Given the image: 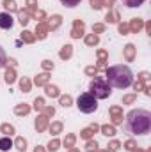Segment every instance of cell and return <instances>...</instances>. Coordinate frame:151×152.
Here are the masks:
<instances>
[{"label":"cell","mask_w":151,"mask_h":152,"mask_svg":"<svg viewBox=\"0 0 151 152\" xmlns=\"http://www.w3.org/2000/svg\"><path fill=\"white\" fill-rule=\"evenodd\" d=\"M96 152H109V151H107V149H98Z\"/></svg>","instance_id":"6125c7cd"},{"label":"cell","mask_w":151,"mask_h":152,"mask_svg":"<svg viewBox=\"0 0 151 152\" xmlns=\"http://www.w3.org/2000/svg\"><path fill=\"white\" fill-rule=\"evenodd\" d=\"M73 57V44H64L59 51V58L61 60H70Z\"/></svg>","instance_id":"2e32d148"},{"label":"cell","mask_w":151,"mask_h":152,"mask_svg":"<svg viewBox=\"0 0 151 152\" xmlns=\"http://www.w3.org/2000/svg\"><path fill=\"white\" fill-rule=\"evenodd\" d=\"M105 80L114 88H128L133 83V73L128 66L117 64L105 69Z\"/></svg>","instance_id":"7a4b0ae2"},{"label":"cell","mask_w":151,"mask_h":152,"mask_svg":"<svg viewBox=\"0 0 151 152\" xmlns=\"http://www.w3.org/2000/svg\"><path fill=\"white\" fill-rule=\"evenodd\" d=\"M93 136H94V131H93L89 126H87V127H84V129L80 131V138H82V140H91Z\"/></svg>","instance_id":"e575fe53"},{"label":"cell","mask_w":151,"mask_h":152,"mask_svg":"<svg viewBox=\"0 0 151 152\" xmlns=\"http://www.w3.org/2000/svg\"><path fill=\"white\" fill-rule=\"evenodd\" d=\"M80 2H82V0H61V4H62L64 7H76Z\"/></svg>","instance_id":"c3c4849f"},{"label":"cell","mask_w":151,"mask_h":152,"mask_svg":"<svg viewBox=\"0 0 151 152\" xmlns=\"http://www.w3.org/2000/svg\"><path fill=\"white\" fill-rule=\"evenodd\" d=\"M30 110H32L30 104H27V103H20V104L14 106V115H18V117H25V115L30 113Z\"/></svg>","instance_id":"ac0fdd59"},{"label":"cell","mask_w":151,"mask_h":152,"mask_svg":"<svg viewBox=\"0 0 151 152\" xmlns=\"http://www.w3.org/2000/svg\"><path fill=\"white\" fill-rule=\"evenodd\" d=\"M123 147H124L128 152H132V151H135V149H137V142L130 138V140H126V142H124V145H123Z\"/></svg>","instance_id":"ee69618b"},{"label":"cell","mask_w":151,"mask_h":152,"mask_svg":"<svg viewBox=\"0 0 151 152\" xmlns=\"http://www.w3.org/2000/svg\"><path fill=\"white\" fill-rule=\"evenodd\" d=\"M135 101H137V94H126V96H123V97H121V103H123V106L133 104Z\"/></svg>","instance_id":"836d02e7"},{"label":"cell","mask_w":151,"mask_h":152,"mask_svg":"<svg viewBox=\"0 0 151 152\" xmlns=\"http://www.w3.org/2000/svg\"><path fill=\"white\" fill-rule=\"evenodd\" d=\"M44 106H46V104H44V99H43V97H36V99H34V103H32V108H34L36 112H39V113L43 112V108H44Z\"/></svg>","instance_id":"8d00e7d4"},{"label":"cell","mask_w":151,"mask_h":152,"mask_svg":"<svg viewBox=\"0 0 151 152\" xmlns=\"http://www.w3.org/2000/svg\"><path fill=\"white\" fill-rule=\"evenodd\" d=\"M109 115H110V124L112 126H121L123 124V118H124V115H123V106H119V104H114L109 108Z\"/></svg>","instance_id":"5b68a950"},{"label":"cell","mask_w":151,"mask_h":152,"mask_svg":"<svg viewBox=\"0 0 151 152\" xmlns=\"http://www.w3.org/2000/svg\"><path fill=\"white\" fill-rule=\"evenodd\" d=\"M70 36H71V39H80L85 36V23H84V20H80V18L73 20V27H71Z\"/></svg>","instance_id":"8992f818"},{"label":"cell","mask_w":151,"mask_h":152,"mask_svg":"<svg viewBox=\"0 0 151 152\" xmlns=\"http://www.w3.org/2000/svg\"><path fill=\"white\" fill-rule=\"evenodd\" d=\"M41 113L44 115V117H48V118H50V117H53V115H55V108H53V106H44Z\"/></svg>","instance_id":"7dc6e473"},{"label":"cell","mask_w":151,"mask_h":152,"mask_svg":"<svg viewBox=\"0 0 151 152\" xmlns=\"http://www.w3.org/2000/svg\"><path fill=\"white\" fill-rule=\"evenodd\" d=\"M2 7H4V9H5V12H9V14H13V12H18V11H20V7H18L16 0H2Z\"/></svg>","instance_id":"ffe728a7"},{"label":"cell","mask_w":151,"mask_h":152,"mask_svg":"<svg viewBox=\"0 0 151 152\" xmlns=\"http://www.w3.org/2000/svg\"><path fill=\"white\" fill-rule=\"evenodd\" d=\"M48 124H50V118H48V117H44L43 113H39L38 118L34 120V127H36V131H38V133H44V131L48 129Z\"/></svg>","instance_id":"8fae6325"},{"label":"cell","mask_w":151,"mask_h":152,"mask_svg":"<svg viewBox=\"0 0 151 152\" xmlns=\"http://www.w3.org/2000/svg\"><path fill=\"white\" fill-rule=\"evenodd\" d=\"M107 147H109V149H107L109 152H117L119 149H121V147H123V143H121L119 140H110Z\"/></svg>","instance_id":"74e56055"},{"label":"cell","mask_w":151,"mask_h":152,"mask_svg":"<svg viewBox=\"0 0 151 152\" xmlns=\"http://www.w3.org/2000/svg\"><path fill=\"white\" fill-rule=\"evenodd\" d=\"M144 94H146L148 97L151 96V85H146V87H144Z\"/></svg>","instance_id":"680465c9"},{"label":"cell","mask_w":151,"mask_h":152,"mask_svg":"<svg viewBox=\"0 0 151 152\" xmlns=\"http://www.w3.org/2000/svg\"><path fill=\"white\" fill-rule=\"evenodd\" d=\"M124 120H126V129L132 134H148L151 131V113L148 110L142 108L130 110Z\"/></svg>","instance_id":"6da1fadb"},{"label":"cell","mask_w":151,"mask_h":152,"mask_svg":"<svg viewBox=\"0 0 151 152\" xmlns=\"http://www.w3.org/2000/svg\"><path fill=\"white\" fill-rule=\"evenodd\" d=\"M46 12L43 11V9H38L36 12H34V16H32V20H38V23H41V21H46Z\"/></svg>","instance_id":"60d3db41"},{"label":"cell","mask_w":151,"mask_h":152,"mask_svg":"<svg viewBox=\"0 0 151 152\" xmlns=\"http://www.w3.org/2000/svg\"><path fill=\"white\" fill-rule=\"evenodd\" d=\"M89 127H91V129H93V131H94V133H98V131H100V126H98V124H96V122H93V124H91V126H89Z\"/></svg>","instance_id":"6f0895ef"},{"label":"cell","mask_w":151,"mask_h":152,"mask_svg":"<svg viewBox=\"0 0 151 152\" xmlns=\"http://www.w3.org/2000/svg\"><path fill=\"white\" fill-rule=\"evenodd\" d=\"M89 5L94 11H101L103 9V0H89Z\"/></svg>","instance_id":"7bdbcfd3"},{"label":"cell","mask_w":151,"mask_h":152,"mask_svg":"<svg viewBox=\"0 0 151 152\" xmlns=\"http://www.w3.org/2000/svg\"><path fill=\"white\" fill-rule=\"evenodd\" d=\"M13 149V140H11V136H2L0 138V151L2 152H7Z\"/></svg>","instance_id":"f546056e"},{"label":"cell","mask_w":151,"mask_h":152,"mask_svg":"<svg viewBox=\"0 0 151 152\" xmlns=\"http://www.w3.org/2000/svg\"><path fill=\"white\" fill-rule=\"evenodd\" d=\"M117 32H119L121 36H128V34H130L128 23H124V21H119V23H117Z\"/></svg>","instance_id":"ab89813d"},{"label":"cell","mask_w":151,"mask_h":152,"mask_svg":"<svg viewBox=\"0 0 151 152\" xmlns=\"http://www.w3.org/2000/svg\"><path fill=\"white\" fill-rule=\"evenodd\" d=\"M0 133H2L4 136H13V134L16 133V129H14V126H13V124L4 122V124L0 126Z\"/></svg>","instance_id":"f1b7e54d"},{"label":"cell","mask_w":151,"mask_h":152,"mask_svg":"<svg viewBox=\"0 0 151 152\" xmlns=\"http://www.w3.org/2000/svg\"><path fill=\"white\" fill-rule=\"evenodd\" d=\"M59 149H61V140H59V138L50 140L48 145H46V152H57Z\"/></svg>","instance_id":"1f68e13d"},{"label":"cell","mask_w":151,"mask_h":152,"mask_svg":"<svg viewBox=\"0 0 151 152\" xmlns=\"http://www.w3.org/2000/svg\"><path fill=\"white\" fill-rule=\"evenodd\" d=\"M150 78H151V75L148 73V71H141V73L137 75V80H141V81H144V83L150 81Z\"/></svg>","instance_id":"681fc988"},{"label":"cell","mask_w":151,"mask_h":152,"mask_svg":"<svg viewBox=\"0 0 151 152\" xmlns=\"http://www.w3.org/2000/svg\"><path fill=\"white\" fill-rule=\"evenodd\" d=\"M62 129H64V124H62L61 120H53V122L48 124V131H50L52 136H59V134L62 133Z\"/></svg>","instance_id":"5bb4252c"},{"label":"cell","mask_w":151,"mask_h":152,"mask_svg":"<svg viewBox=\"0 0 151 152\" xmlns=\"http://www.w3.org/2000/svg\"><path fill=\"white\" fill-rule=\"evenodd\" d=\"M5 60H7L5 51H4V48L0 46V69H2V67H5Z\"/></svg>","instance_id":"816d5d0a"},{"label":"cell","mask_w":151,"mask_h":152,"mask_svg":"<svg viewBox=\"0 0 151 152\" xmlns=\"http://www.w3.org/2000/svg\"><path fill=\"white\" fill-rule=\"evenodd\" d=\"M18 85H20V90H21V92H25V94H29V92L32 90V80H30V78H27V76L20 78V80H18Z\"/></svg>","instance_id":"d6986e66"},{"label":"cell","mask_w":151,"mask_h":152,"mask_svg":"<svg viewBox=\"0 0 151 152\" xmlns=\"http://www.w3.org/2000/svg\"><path fill=\"white\" fill-rule=\"evenodd\" d=\"M144 2H146V0H123V4H124L126 7H141Z\"/></svg>","instance_id":"b9f144b4"},{"label":"cell","mask_w":151,"mask_h":152,"mask_svg":"<svg viewBox=\"0 0 151 152\" xmlns=\"http://www.w3.org/2000/svg\"><path fill=\"white\" fill-rule=\"evenodd\" d=\"M132 85H133V90H137V92H141V90H144V87H146V83H144V81H141V80H137V81H133Z\"/></svg>","instance_id":"f907efd6"},{"label":"cell","mask_w":151,"mask_h":152,"mask_svg":"<svg viewBox=\"0 0 151 152\" xmlns=\"http://www.w3.org/2000/svg\"><path fill=\"white\" fill-rule=\"evenodd\" d=\"M114 2H115V0H103V7L112 9V7H114Z\"/></svg>","instance_id":"db71d44e"},{"label":"cell","mask_w":151,"mask_h":152,"mask_svg":"<svg viewBox=\"0 0 151 152\" xmlns=\"http://www.w3.org/2000/svg\"><path fill=\"white\" fill-rule=\"evenodd\" d=\"M132 152H146V151H144V149H141V147H137L135 151H132Z\"/></svg>","instance_id":"94428289"},{"label":"cell","mask_w":151,"mask_h":152,"mask_svg":"<svg viewBox=\"0 0 151 152\" xmlns=\"http://www.w3.org/2000/svg\"><path fill=\"white\" fill-rule=\"evenodd\" d=\"M135 57H137V48H135V44H132V42L124 44V48H123V58H124L126 62H133Z\"/></svg>","instance_id":"ba28073f"},{"label":"cell","mask_w":151,"mask_h":152,"mask_svg":"<svg viewBox=\"0 0 151 152\" xmlns=\"http://www.w3.org/2000/svg\"><path fill=\"white\" fill-rule=\"evenodd\" d=\"M100 131H101V134L103 136H115V126H112V124H103V126H100Z\"/></svg>","instance_id":"4316f807"},{"label":"cell","mask_w":151,"mask_h":152,"mask_svg":"<svg viewBox=\"0 0 151 152\" xmlns=\"http://www.w3.org/2000/svg\"><path fill=\"white\" fill-rule=\"evenodd\" d=\"M59 104H61L62 108H70V106L73 104V97H71L70 94H61V96H59Z\"/></svg>","instance_id":"4dcf8cb0"},{"label":"cell","mask_w":151,"mask_h":152,"mask_svg":"<svg viewBox=\"0 0 151 152\" xmlns=\"http://www.w3.org/2000/svg\"><path fill=\"white\" fill-rule=\"evenodd\" d=\"M84 42H85V46H98L100 36L98 34H87V36H84Z\"/></svg>","instance_id":"83f0119b"},{"label":"cell","mask_w":151,"mask_h":152,"mask_svg":"<svg viewBox=\"0 0 151 152\" xmlns=\"http://www.w3.org/2000/svg\"><path fill=\"white\" fill-rule=\"evenodd\" d=\"M46 25H48L50 32H55V30L61 28V25H62V16H61V14H52L50 18H46Z\"/></svg>","instance_id":"30bf717a"},{"label":"cell","mask_w":151,"mask_h":152,"mask_svg":"<svg viewBox=\"0 0 151 152\" xmlns=\"http://www.w3.org/2000/svg\"><path fill=\"white\" fill-rule=\"evenodd\" d=\"M30 20H32V16L29 14L27 9H20V11H18V23H20L21 27H27V25L30 23Z\"/></svg>","instance_id":"9a60e30c"},{"label":"cell","mask_w":151,"mask_h":152,"mask_svg":"<svg viewBox=\"0 0 151 152\" xmlns=\"http://www.w3.org/2000/svg\"><path fill=\"white\" fill-rule=\"evenodd\" d=\"M25 5H27L25 9L29 11V14H30V16H34V12L39 9V7H38V0H25Z\"/></svg>","instance_id":"d6a6232c"},{"label":"cell","mask_w":151,"mask_h":152,"mask_svg":"<svg viewBox=\"0 0 151 152\" xmlns=\"http://www.w3.org/2000/svg\"><path fill=\"white\" fill-rule=\"evenodd\" d=\"M20 41L25 42V44H34L38 39H36V36H34V32H30V30H23V32L20 34Z\"/></svg>","instance_id":"44dd1931"},{"label":"cell","mask_w":151,"mask_h":152,"mask_svg":"<svg viewBox=\"0 0 151 152\" xmlns=\"http://www.w3.org/2000/svg\"><path fill=\"white\" fill-rule=\"evenodd\" d=\"M76 108L82 113H94L98 110V99L91 94V92H84L78 96L76 99Z\"/></svg>","instance_id":"277c9868"},{"label":"cell","mask_w":151,"mask_h":152,"mask_svg":"<svg viewBox=\"0 0 151 152\" xmlns=\"http://www.w3.org/2000/svg\"><path fill=\"white\" fill-rule=\"evenodd\" d=\"M98 151V142L96 140H85V152H96Z\"/></svg>","instance_id":"d590c367"},{"label":"cell","mask_w":151,"mask_h":152,"mask_svg":"<svg viewBox=\"0 0 151 152\" xmlns=\"http://www.w3.org/2000/svg\"><path fill=\"white\" fill-rule=\"evenodd\" d=\"M13 147L18 152H25L27 151V140H25L23 136H16L14 142H13Z\"/></svg>","instance_id":"cb8c5ba5"},{"label":"cell","mask_w":151,"mask_h":152,"mask_svg":"<svg viewBox=\"0 0 151 152\" xmlns=\"http://www.w3.org/2000/svg\"><path fill=\"white\" fill-rule=\"evenodd\" d=\"M50 78H52L50 73H44V71H43V73H39V75L34 78V81H32V83H34V85H38V87H44V85H48V83H50Z\"/></svg>","instance_id":"e0dca14e"},{"label":"cell","mask_w":151,"mask_h":152,"mask_svg":"<svg viewBox=\"0 0 151 152\" xmlns=\"http://www.w3.org/2000/svg\"><path fill=\"white\" fill-rule=\"evenodd\" d=\"M144 30L151 36V21H146V23H144Z\"/></svg>","instance_id":"11a10c76"},{"label":"cell","mask_w":151,"mask_h":152,"mask_svg":"<svg viewBox=\"0 0 151 152\" xmlns=\"http://www.w3.org/2000/svg\"><path fill=\"white\" fill-rule=\"evenodd\" d=\"M68 152H80L76 147H71V149H68Z\"/></svg>","instance_id":"91938a15"},{"label":"cell","mask_w":151,"mask_h":152,"mask_svg":"<svg viewBox=\"0 0 151 152\" xmlns=\"http://www.w3.org/2000/svg\"><path fill=\"white\" fill-rule=\"evenodd\" d=\"M75 143H76V134H73V133H68V134L64 136V140L61 142V145H64L66 149L75 147Z\"/></svg>","instance_id":"484cf974"},{"label":"cell","mask_w":151,"mask_h":152,"mask_svg":"<svg viewBox=\"0 0 151 152\" xmlns=\"http://www.w3.org/2000/svg\"><path fill=\"white\" fill-rule=\"evenodd\" d=\"M44 94H46V97H59L61 96V90H59V87L57 85H44Z\"/></svg>","instance_id":"7402d4cb"},{"label":"cell","mask_w":151,"mask_h":152,"mask_svg":"<svg viewBox=\"0 0 151 152\" xmlns=\"http://www.w3.org/2000/svg\"><path fill=\"white\" fill-rule=\"evenodd\" d=\"M34 152H46V147H43V145H36V147H34Z\"/></svg>","instance_id":"9f6ffc18"},{"label":"cell","mask_w":151,"mask_h":152,"mask_svg":"<svg viewBox=\"0 0 151 152\" xmlns=\"http://www.w3.org/2000/svg\"><path fill=\"white\" fill-rule=\"evenodd\" d=\"M105 32V23H94L93 25V34H103Z\"/></svg>","instance_id":"f6af8a7d"},{"label":"cell","mask_w":151,"mask_h":152,"mask_svg":"<svg viewBox=\"0 0 151 152\" xmlns=\"http://www.w3.org/2000/svg\"><path fill=\"white\" fill-rule=\"evenodd\" d=\"M48 34H50V28H48V25H46V21H41L36 25V32H34V36L38 41H43V39L48 37Z\"/></svg>","instance_id":"7c38bea8"},{"label":"cell","mask_w":151,"mask_h":152,"mask_svg":"<svg viewBox=\"0 0 151 152\" xmlns=\"http://www.w3.org/2000/svg\"><path fill=\"white\" fill-rule=\"evenodd\" d=\"M53 67H55V64H53L52 60H48V58L41 62V69H43L44 73H52V71H53Z\"/></svg>","instance_id":"f35d334b"},{"label":"cell","mask_w":151,"mask_h":152,"mask_svg":"<svg viewBox=\"0 0 151 152\" xmlns=\"http://www.w3.org/2000/svg\"><path fill=\"white\" fill-rule=\"evenodd\" d=\"M128 28H130V34H139L144 28V20L142 18H132L128 23Z\"/></svg>","instance_id":"4fadbf2b"},{"label":"cell","mask_w":151,"mask_h":152,"mask_svg":"<svg viewBox=\"0 0 151 152\" xmlns=\"http://www.w3.org/2000/svg\"><path fill=\"white\" fill-rule=\"evenodd\" d=\"M105 21L107 23H119L121 21V16L115 9H109V12L105 14Z\"/></svg>","instance_id":"d4e9b609"},{"label":"cell","mask_w":151,"mask_h":152,"mask_svg":"<svg viewBox=\"0 0 151 152\" xmlns=\"http://www.w3.org/2000/svg\"><path fill=\"white\" fill-rule=\"evenodd\" d=\"M16 80H18V76H16V71H14L13 67H7V69H5V73H4V81H5L7 85H13Z\"/></svg>","instance_id":"603a6c76"},{"label":"cell","mask_w":151,"mask_h":152,"mask_svg":"<svg viewBox=\"0 0 151 152\" xmlns=\"http://www.w3.org/2000/svg\"><path fill=\"white\" fill-rule=\"evenodd\" d=\"M5 67H13V69H14V67H16V60H14V58H7V60H5Z\"/></svg>","instance_id":"f5cc1de1"},{"label":"cell","mask_w":151,"mask_h":152,"mask_svg":"<svg viewBox=\"0 0 151 152\" xmlns=\"http://www.w3.org/2000/svg\"><path fill=\"white\" fill-rule=\"evenodd\" d=\"M13 25H14L13 14H9V12H5V11L0 12V28H2V30H11Z\"/></svg>","instance_id":"9c48e42d"},{"label":"cell","mask_w":151,"mask_h":152,"mask_svg":"<svg viewBox=\"0 0 151 152\" xmlns=\"http://www.w3.org/2000/svg\"><path fill=\"white\" fill-rule=\"evenodd\" d=\"M89 92H91L96 99H107V97L112 96V87L107 83L105 78L96 76V78H93V81H91V85H89Z\"/></svg>","instance_id":"3957f363"},{"label":"cell","mask_w":151,"mask_h":152,"mask_svg":"<svg viewBox=\"0 0 151 152\" xmlns=\"http://www.w3.org/2000/svg\"><path fill=\"white\" fill-rule=\"evenodd\" d=\"M96 57H98V64H96V69L98 71H105L109 66H107V62H109V51L107 50H96Z\"/></svg>","instance_id":"52a82bcc"},{"label":"cell","mask_w":151,"mask_h":152,"mask_svg":"<svg viewBox=\"0 0 151 152\" xmlns=\"http://www.w3.org/2000/svg\"><path fill=\"white\" fill-rule=\"evenodd\" d=\"M98 73H100V71L96 69V66H87V67H85V75H87V76L96 78V76H98Z\"/></svg>","instance_id":"bcb514c9"}]
</instances>
